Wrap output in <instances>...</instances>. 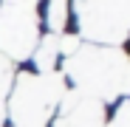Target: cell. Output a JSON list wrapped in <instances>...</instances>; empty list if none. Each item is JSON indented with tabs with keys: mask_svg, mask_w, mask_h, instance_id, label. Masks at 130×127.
I'll use <instances>...</instances> for the list:
<instances>
[{
	"mask_svg": "<svg viewBox=\"0 0 130 127\" xmlns=\"http://www.w3.org/2000/svg\"><path fill=\"white\" fill-rule=\"evenodd\" d=\"M57 57H59V42H57V37H42V40H40V45L34 48L37 71H40V74H51V71H54Z\"/></svg>",
	"mask_w": 130,
	"mask_h": 127,
	"instance_id": "6",
	"label": "cell"
},
{
	"mask_svg": "<svg viewBox=\"0 0 130 127\" xmlns=\"http://www.w3.org/2000/svg\"><path fill=\"white\" fill-rule=\"evenodd\" d=\"M57 42H59V54H65V57H74L76 51H79V37H57Z\"/></svg>",
	"mask_w": 130,
	"mask_h": 127,
	"instance_id": "9",
	"label": "cell"
},
{
	"mask_svg": "<svg viewBox=\"0 0 130 127\" xmlns=\"http://www.w3.org/2000/svg\"><path fill=\"white\" fill-rule=\"evenodd\" d=\"M6 90H9V85H0V127L6 121Z\"/></svg>",
	"mask_w": 130,
	"mask_h": 127,
	"instance_id": "11",
	"label": "cell"
},
{
	"mask_svg": "<svg viewBox=\"0 0 130 127\" xmlns=\"http://www.w3.org/2000/svg\"><path fill=\"white\" fill-rule=\"evenodd\" d=\"M54 127H105V107L99 99L85 96L76 88L65 90Z\"/></svg>",
	"mask_w": 130,
	"mask_h": 127,
	"instance_id": "5",
	"label": "cell"
},
{
	"mask_svg": "<svg viewBox=\"0 0 130 127\" xmlns=\"http://www.w3.org/2000/svg\"><path fill=\"white\" fill-rule=\"evenodd\" d=\"M107 127H130V99H124V102L119 104V110H116L113 121L107 124Z\"/></svg>",
	"mask_w": 130,
	"mask_h": 127,
	"instance_id": "8",
	"label": "cell"
},
{
	"mask_svg": "<svg viewBox=\"0 0 130 127\" xmlns=\"http://www.w3.org/2000/svg\"><path fill=\"white\" fill-rule=\"evenodd\" d=\"M48 28L51 31H62L68 23V0H51L48 3Z\"/></svg>",
	"mask_w": 130,
	"mask_h": 127,
	"instance_id": "7",
	"label": "cell"
},
{
	"mask_svg": "<svg viewBox=\"0 0 130 127\" xmlns=\"http://www.w3.org/2000/svg\"><path fill=\"white\" fill-rule=\"evenodd\" d=\"M11 79V59L0 54V85H9Z\"/></svg>",
	"mask_w": 130,
	"mask_h": 127,
	"instance_id": "10",
	"label": "cell"
},
{
	"mask_svg": "<svg viewBox=\"0 0 130 127\" xmlns=\"http://www.w3.org/2000/svg\"><path fill=\"white\" fill-rule=\"evenodd\" d=\"M40 45V23L34 6H11L0 9V54L9 59H28Z\"/></svg>",
	"mask_w": 130,
	"mask_h": 127,
	"instance_id": "4",
	"label": "cell"
},
{
	"mask_svg": "<svg viewBox=\"0 0 130 127\" xmlns=\"http://www.w3.org/2000/svg\"><path fill=\"white\" fill-rule=\"evenodd\" d=\"M74 9L88 40L113 48L130 37V0H74Z\"/></svg>",
	"mask_w": 130,
	"mask_h": 127,
	"instance_id": "3",
	"label": "cell"
},
{
	"mask_svg": "<svg viewBox=\"0 0 130 127\" xmlns=\"http://www.w3.org/2000/svg\"><path fill=\"white\" fill-rule=\"evenodd\" d=\"M127 68V54L110 45H82L65 62V74L74 79L76 90L99 102H113L122 93Z\"/></svg>",
	"mask_w": 130,
	"mask_h": 127,
	"instance_id": "1",
	"label": "cell"
},
{
	"mask_svg": "<svg viewBox=\"0 0 130 127\" xmlns=\"http://www.w3.org/2000/svg\"><path fill=\"white\" fill-rule=\"evenodd\" d=\"M65 96L62 74H20L9 102V116L14 127H45L54 107Z\"/></svg>",
	"mask_w": 130,
	"mask_h": 127,
	"instance_id": "2",
	"label": "cell"
},
{
	"mask_svg": "<svg viewBox=\"0 0 130 127\" xmlns=\"http://www.w3.org/2000/svg\"><path fill=\"white\" fill-rule=\"evenodd\" d=\"M122 93H127V96H130V68H127V74H124V82H122Z\"/></svg>",
	"mask_w": 130,
	"mask_h": 127,
	"instance_id": "12",
	"label": "cell"
}]
</instances>
